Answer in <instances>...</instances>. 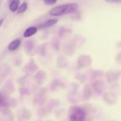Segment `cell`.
<instances>
[{
    "label": "cell",
    "instance_id": "obj_6",
    "mask_svg": "<svg viewBox=\"0 0 121 121\" xmlns=\"http://www.w3.org/2000/svg\"><path fill=\"white\" fill-rule=\"evenodd\" d=\"M34 79H35V80L37 83H43L45 82V79H46V74L43 71H39L36 74Z\"/></svg>",
    "mask_w": 121,
    "mask_h": 121
},
{
    "label": "cell",
    "instance_id": "obj_8",
    "mask_svg": "<svg viewBox=\"0 0 121 121\" xmlns=\"http://www.w3.org/2000/svg\"><path fill=\"white\" fill-rule=\"evenodd\" d=\"M37 28L36 27H34V26L28 27L27 29L26 30V31L24 33L23 36L26 38L29 37L34 35L37 32Z\"/></svg>",
    "mask_w": 121,
    "mask_h": 121
},
{
    "label": "cell",
    "instance_id": "obj_18",
    "mask_svg": "<svg viewBox=\"0 0 121 121\" xmlns=\"http://www.w3.org/2000/svg\"><path fill=\"white\" fill-rule=\"evenodd\" d=\"M43 1L45 4L47 5H52L55 4L58 0H43Z\"/></svg>",
    "mask_w": 121,
    "mask_h": 121
},
{
    "label": "cell",
    "instance_id": "obj_9",
    "mask_svg": "<svg viewBox=\"0 0 121 121\" xmlns=\"http://www.w3.org/2000/svg\"><path fill=\"white\" fill-rule=\"evenodd\" d=\"M21 44V40L20 39H15L10 43L8 48L9 51H14L17 49Z\"/></svg>",
    "mask_w": 121,
    "mask_h": 121
},
{
    "label": "cell",
    "instance_id": "obj_16",
    "mask_svg": "<svg viewBox=\"0 0 121 121\" xmlns=\"http://www.w3.org/2000/svg\"><path fill=\"white\" fill-rule=\"evenodd\" d=\"M7 106V102L4 96L0 93V107H6Z\"/></svg>",
    "mask_w": 121,
    "mask_h": 121
},
{
    "label": "cell",
    "instance_id": "obj_11",
    "mask_svg": "<svg viewBox=\"0 0 121 121\" xmlns=\"http://www.w3.org/2000/svg\"><path fill=\"white\" fill-rule=\"evenodd\" d=\"M20 4V0H11L10 1L9 8L11 11L15 12L17 11Z\"/></svg>",
    "mask_w": 121,
    "mask_h": 121
},
{
    "label": "cell",
    "instance_id": "obj_10",
    "mask_svg": "<svg viewBox=\"0 0 121 121\" xmlns=\"http://www.w3.org/2000/svg\"><path fill=\"white\" fill-rule=\"evenodd\" d=\"M115 99V96L111 92H108L103 96V100L107 104H113Z\"/></svg>",
    "mask_w": 121,
    "mask_h": 121
},
{
    "label": "cell",
    "instance_id": "obj_17",
    "mask_svg": "<svg viewBox=\"0 0 121 121\" xmlns=\"http://www.w3.org/2000/svg\"><path fill=\"white\" fill-rule=\"evenodd\" d=\"M52 45L56 49L58 50L59 47V40L56 38H54L52 40Z\"/></svg>",
    "mask_w": 121,
    "mask_h": 121
},
{
    "label": "cell",
    "instance_id": "obj_21",
    "mask_svg": "<svg viewBox=\"0 0 121 121\" xmlns=\"http://www.w3.org/2000/svg\"><path fill=\"white\" fill-rule=\"evenodd\" d=\"M11 1V0H9V2H10V1Z\"/></svg>",
    "mask_w": 121,
    "mask_h": 121
},
{
    "label": "cell",
    "instance_id": "obj_1",
    "mask_svg": "<svg viewBox=\"0 0 121 121\" xmlns=\"http://www.w3.org/2000/svg\"><path fill=\"white\" fill-rule=\"evenodd\" d=\"M78 8L77 3H68L58 5L51 9L49 14L52 16H60L75 13Z\"/></svg>",
    "mask_w": 121,
    "mask_h": 121
},
{
    "label": "cell",
    "instance_id": "obj_15",
    "mask_svg": "<svg viewBox=\"0 0 121 121\" xmlns=\"http://www.w3.org/2000/svg\"><path fill=\"white\" fill-rule=\"evenodd\" d=\"M91 76L93 78H98V77H101L103 75V72L101 70H92L91 71Z\"/></svg>",
    "mask_w": 121,
    "mask_h": 121
},
{
    "label": "cell",
    "instance_id": "obj_19",
    "mask_svg": "<svg viewBox=\"0 0 121 121\" xmlns=\"http://www.w3.org/2000/svg\"><path fill=\"white\" fill-rule=\"evenodd\" d=\"M104 1L108 3H121V0H104Z\"/></svg>",
    "mask_w": 121,
    "mask_h": 121
},
{
    "label": "cell",
    "instance_id": "obj_4",
    "mask_svg": "<svg viewBox=\"0 0 121 121\" xmlns=\"http://www.w3.org/2000/svg\"><path fill=\"white\" fill-rule=\"evenodd\" d=\"M104 84L101 80H96L93 83V87L96 94L101 95L103 91Z\"/></svg>",
    "mask_w": 121,
    "mask_h": 121
},
{
    "label": "cell",
    "instance_id": "obj_5",
    "mask_svg": "<svg viewBox=\"0 0 121 121\" xmlns=\"http://www.w3.org/2000/svg\"><path fill=\"white\" fill-rule=\"evenodd\" d=\"M58 19H49V20H47L45 22H43L42 24H40L39 26V28H48V27L53 26V25L56 24L58 22Z\"/></svg>",
    "mask_w": 121,
    "mask_h": 121
},
{
    "label": "cell",
    "instance_id": "obj_12",
    "mask_svg": "<svg viewBox=\"0 0 121 121\" xmlns=\"http://www.w3.org/2000/svg\"><path fill=\"white\" fill-rule=\"evenodd\" d=\"M25 48H26L27 52H28V53L32 52L33 48H34V43L33 42V41L29 40L26 41V43H25Z\"/></svg>",
    "mask_w": 121,
    "mask_h": 121
},
{
    "label": "cell",
    "instance_id": "obj_3",
    "mask_svg": "<svg viewBox=\"0 0 121 121\" xmlns=\"http://www.w3.org/2000/svg\"><path fill=\"white\" fill-rule=\"evenodd\" d=\"M91 59L90 56L83 55L78 57V65L79 67H87L91 64Z\"/></svg>",
    "mask_w": 121,
    "mask_h": 121
},
{
    "label": "cell",
    "instance_id": "obj_7",
    "mask_svg": "<svg viewBox=\"0 0 121 121\" xmlns=\"http://www.w3.org/2000/svg\"><path fill=\"white\" fill-rule=\"evenodd\" d=\"M92 95V91L90 85H86L84 87L83 92V98L84 100H88L90 99Z\"/></svg>",
    "mask_w": 121,
    "mask_h": 121
},
{
    "label": "cell",
    "instance_id": "obj_2",
    "mask_svg": "<svg viewBox=\"0 0 121 121\" xmlns=\"http://www.w3.org/2000/svg\"><path fill=\"white\" fill-rule=\"evenodd\" d=\"M69 117L71 121H84L85 113L81 108L77 106H73L70 108Z\"/></svg>",
    "mask_w": 121,
    "mask_h": 121
},
{
    "label": "cell",
    "instance_id": "obj_13",
    "mask_svg": "<svg viewBox=\"0 0 121 121\" xmlns=\"http://www.w3.org/2000/svg\"><path fill=\"white\" fill-rule=\"evenodd\" d=\"M27 4L26 2H23L20 6H19V8L17 9L18 14H21L23 13L27 10Z\"/></svg>",
    "mask_w": 121,
    "mask_h": 121
},
{
    "label": "cell",
    "instance_id": "obj_14",
    "mask_svg": "<svg viewBox=\"0 0 121 121\" xmlns=\"http://www.w3.org/2000/svg\"><path fill=\"white\" fill-rule=\"evenodd\" d=\"M37 52L40 55L45 56L46 53V46L45 44H43L39 46L37 49Z\"/></svg>",
    "mask_w": 121,
    "mask_h": 121
},
{
    "label": "cell",
    "instance_id": "obj_20",
    "mask_svg": "<svg viewBox=\"0 0 121 121\" xmlns=\"http://www.w3.org/2000/svg\"><path fill=\"white\" fill-rule=\"evenodd\" d=\"M3 22H4V19H1V20H0V27H1V25L2 24Z\"/></svg>",
    "mask_w": 121,
    "mask_h": 121
}]
</instances>
